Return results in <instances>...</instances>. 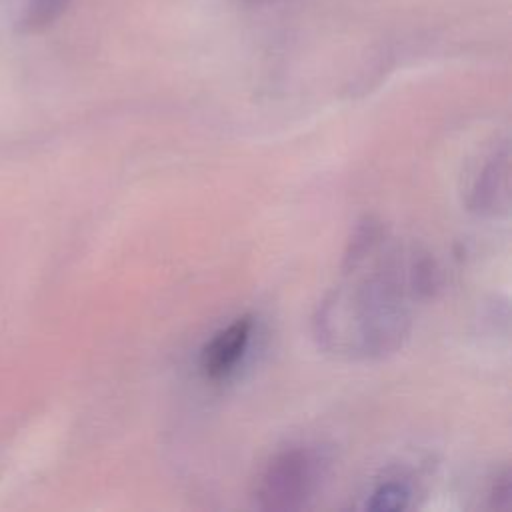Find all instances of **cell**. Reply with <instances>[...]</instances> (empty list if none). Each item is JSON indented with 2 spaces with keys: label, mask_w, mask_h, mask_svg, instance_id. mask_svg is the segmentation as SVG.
<instances>
[{
  "label": "cell",
  "mask_w": 512,
  "mask_h": 512,
  "mask_svg": "<svg viewBox=\"0 0 512 512\" xmlns=\"http://www.w3.org/2000/svg\"><path fill=\"white\" fill-rule=\"evenodd\" d=\"M408 490L398 482H386L374 490L368 508L372 510H402L408 506Z\"/></svg>",
  "instance_id": "6"
},
{
  "label": "cell",
  "mask_w": 512,
  "mask_h": 512,
  "mask_svg": "<svg viewBox=\"0 0 512 512\" xmlns=\"http://www.w3.org/2000/svg\"><path fill=\"white\" fill-rule=\"evenodd\" d=\"M252 334V318L240 316L230 322L226 328L218 330L202 348L200 368L206 378L222 380L230 376L242 356L248 350Z\"/></svg>",
  "instance_id": "3"
},
{
  "label": "cell",
  "mask_w": 512,
  "mask_h": 512,
  "mask_svg": "<svg viewBox=\"0 0 512 512\" xmlns=\"http://www.w3.org/2000/svg\"><path fill=\"white\" fill-rule=\"evenodd\" d=\"M70 4V0H26L24 26L44 28L54 22Z\"/></svg>",
  "instance_id": "5"
},
{
  "label": "cell",
  "mask_w": 512,
  "mask_h": 512,
  "mask_svg": "<svg viewBox=\"0 0 512 512\" xmlns=\"http://www.w3.org/2000/svg\"><path fill=\"white\" fill-rule=\"evenodd\" d=\"M510 156L508 146L504 144L496 150L482 170L478 172L472 192H470V208L478 214L498 216L500 212H508V176H510Z\"/></svg>",
  "instance_id": "4"
},
{
  "label": "cell",
  "mask_w": 512,
  "mask_h": 512,
  "mask_svg": "<svg viewBox=\"0 0 512 512\" xmlns=\"http://www.w3.org/2000/svg\"><path fill=\"white\" fill-rule=\"evenodd\" d=\"M320 458L308 448L276 454L256 480L254 498L264 510H296L316 492Z\"/></svg>",
  "instance_id": "2"
},
{
  "label": "cell",
  "mask_w": 512,
  "mask_h": 512,
  "mask_svg": "<svg viewBox=\"0 0 512 512\" xmlns=\"http://www.w3.org/2000/svg\"><path fill=\"white\" fill-rule=\"evenodd\" d=\"M350 254L370 270L348 264V280L322 304L316 334L328 350L348 358H370L392 352L408 332L406 272L376 228L360 232Z\"/></svg>",
  "instance_id": "1"
}]
</instances>
